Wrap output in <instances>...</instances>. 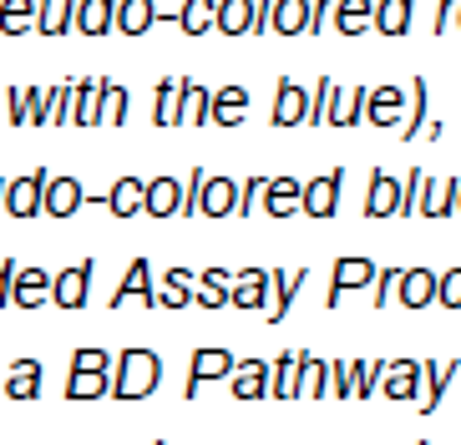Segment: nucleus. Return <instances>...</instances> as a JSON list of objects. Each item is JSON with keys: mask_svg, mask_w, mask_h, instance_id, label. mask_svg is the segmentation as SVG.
Listing matches in <instances>:
<instances>
[{"mask_svg": "<svg viewBox=\"0 0 461 445\" xmlns=\"http://www.w3.org/2000/svg\"><path fill=\"white\" fill-rule=\"evenodd\" d=\"M163 379V360L152 350H122L112 360V400H148Z\"/></svg>", "mask_w": 461, "mask_h": 445, "instance_id": "obj_1", "label": "nucleus"}, {"mask_svg": "<svg viewBox=\"0 0 461 445\" xmlns=\"http://www.w3.org/2000/svg\"><path fill=\"white\" fill-rule=\"evenodd\" d=\"M411 111V92H395V86H370V102H366V121L380 127V132H391L401 127Z\"/></svg>", "mask_w": 461, "mask_h": 445, "instance_id": "obj_2", "label": "nucleus"}, {"mask_svg": "<svg viewBox=\"0 0 461 445\" xmlns=\"http://www.w3.org/2000/svg\"><path fill=\"white\" fill-rule=\"evenodd\" d=\"M233 375V354L229 350H218V344H203V350H193V364H188V385H183V390H188V400L198 390H203L208 379H229Z\"/></svg>", "mask_w": 461, "mask_h": 445, "instance_id": "obj_3", "label": "nucleus"}, {"mask_svg": "<svg viewBox=\"0 0 461 445\" xmlns=\"http://www.w3.org/2000/svg\"><path fill=\"white\" fill-rule=\"evenodd\" d=\"M46 177H51V173L11 177V182H5V202H0V208H5L11 218H36V213H41V198H46Z\"/></svg>", "mask_w": 461, "mask_h": 445, "instance_id": "obj_4", "label": "nucleus"}, {"mask_svg": "<svg viewBox=\"0 0 461 445\" xmlns=\"http://www.w3.org/2000/svg\"><path fill=\"white\" fill-rule=\"evenodd\" d=\"M370 283H375V263H370V258H335V273H330V309L345 304V294L370 289Z\"/></svg>", "mask_w": 461, "mask_h": 445, "instance_id": "obj_5", "label": "nucleus"}, {"mask_svg": "<svg viewBox=\"0 0 461 445\" xmlns=\"http://www.w3.org/2000/svg\"><path fill=\"white\" fill-rule=\"evenodd\" d=\"M339 182H345V173H339V167H330V173L310 177V182H304V202H299V213H310V218H335V208H339Z\"/></svg>", "mask_w": 461, "mask_h": 445, "instance_id": "obj_6", "label": "nucleus"}, {"mask_svg": "<svg viewBox=\"0 0 461 445\" xmlns=\"http://www.w3.org/2000/svg\"><path fill=\"white\" fill-rule=\"evenodd\" d=\"M229 304L233 309H269V269H239L229 283Z\"/></svg>", "mask_w": 461, "mask_h": 445, "instance_id": "obj_7", "label": "nucleus"}, {"mask_svg": "<svg viewBox=\"0 0 461 445\" xmlns=\"http://www.w3.org/2000/svg\"><path fill=\"white\" fill-rule=\"evenodd\" d=\"M456 369H461V360H431V364H420V395H416L420 415H431L436 405L447 400V385L456 379Z\"/></svg>", "mask_w": 461, "mask_h": 445, "instance_id": "obj_8", "label": "nucleus"}, {"mask_svg": "<svg viewBox=\"0 0 461 445\" xmlns=\"http://www.w3.org/2000/svg\"><path fill=\"white\" fill-rule=\"evenodd\" d=\"M92 258L86 263H71V269H61L51 279V304H61V309H82L86 304V289H92Z\"/></svg>", "mask_w": 461, "mask_h": 445, "instance_id": "obj_9", "label": "nucleus"}, {"mask_svg": "<svg viewBox=\"0 0 461 445\" xmlns=\"http://www.w3.org/2000/svg\"><path fill=\"white\" fill-rule=\"evenodd\" d=\"M92 202V192L77 182V177H46V198H41V213L51 218H71L77 208H86Z\"/></svg>", "mask_w": 461, "mask_h": 445, "instance_id": "obj_10", "label": "nucleus"}, {"mask_svg": "<svg viewBox=\"0 0 461 445\" xmlns=\"http://www.w3.org/2000/svg\"><path fill=\"white\" fill-rule=\"evenodd\" d=\"M229 395L233 400H269V364L264 360H233Z\"/></svg>", "mask_w": 461, "mask_h": 445, "instance_id": "obj_11", "label": "nucleus"}, {"mask_svg": "<svg viewBox=\"0 0 461 445\" xmlns=\"http://www.w3.org/2000/svg\"><path fill=\"white\" fill-rule=\"evenodd\" d=\"M304 111H310V92H304L299 81L279 76V86H274V111H269V121H274V127H299V121H304Z\"/></svg>", "mask_w": 461, "mask_h": 445, "instance_id": "obj_12", "label": "nucleus"}, {"mask_svg": "<svg viewBox=\"0 0 461 445\" xmlns=\"http://www.w3.org/2000/svg\"><path fill=\"white\" fill-rule=\"evenodd\" d=\"M299 202H304V182L299 177H269L264 182V198H258V208L269 218H294Z\"/></svg>", "mask_w": 461, "mask_h": 445, "instance_id": "obj_13", "label": "nucleus"}, {"mask_svg": "<svg viewBox=\"0 0 461 445\" xmlns=\"http://www.w3.org/2000/svg\"><path fill=\"white\" fill-rule=\"evenodd\" d=\"M451 213H456V177H426L416 218H451Z\"/></svg>", "mask_w": 461, "mask_h": 445, "instance_id": "obj_14", "label": "nucleus"}, {"mask_svg": "<svg viewBox=\"0 0 461 445\" xmlns=\"http://www.w3.org/2000/svg\"><path fill=\"white\" fill-rule=\"evenodd\" d=\"M46 298H51V273L36 269V263L15 269V279H11V304H21V309H36V304H46Z\"/></svg>", "mask_w": 461, "mask_h": 445, "instance_id": "obj_15", "label": "nucleus"}, {"mask_svg": "<svg viewBox=\"0 0 461 445\" xmlns=\"http://www.w3.org/2000/svg\"><path fill=\"white\" fill-rule=\"evenodd\" d=\"M395 202H401V177L375 167L370 173V192H366V218H395Z\"/></svg>", "mask_w": 461, "mask_h": 445, "instance_id": "obj_16", "label": "nucleus"}, {"mask_svg": "<svg viewBox=\"0 0 461 445\" xmlns=\"http://www.w3.org/2000/svg\"><path fill=\"white\" fill-rule=\"evenodd\" d=\"M436 298V273L431 269H406L401 283H395V304L401 309H426Z\"/></svg>", "mask_w": 461, "mask_h": 445, "instance_id": "obj_17", "label": "nucleus"}, {"mask_svg": "<svg viewBox=\"0 0 461 445\" xmlns=\"http://www.w3.org/2000/svg\"><path fill=\"white\" fill-rule=\"evenodd\" d=\"M249 117V92L244 86H218L213 102H208V121L213 127H239Z\"/></svg>", "mask_w": 461, "mask_h": 445, "instance_id": "obj_18", "label": "nucleus"}, {"mask_svg": "<svg viewBox=\"0 0 461 445\" xmlns=\"http://www.w3.org/2000/svg\"><path fill=\"white\" fill-rule=\"evenodd\" d=\"M304 279L310 273L304 269H269V289H274V304H269V324H279L289 314V304H294V294L304 289Z\"/></svg>", "mask_w": 461, "mask_h": 445, "instance_id": "obj_19", "label": "nucleus"}, {"mask_svg": "<svg viewBox=\"0 0 461 445\" xmlns=\"http://www.w3.org/2000/svg\"><path fill=\"white\" fill-rule=\"evenodd\" d=\"M142 198H148V182H142V177H117L107 188V213L112 218H137L142 213Z\"/></svg>", "mask_w": 461, "mask_h": 445, "instance_id": "obj_20", "label": "nucleus"}, {"mask_svg": "<svg viewBox=\"0 0 461 445\" xmlns=\"http://www.w3.org/2000/svg\"><path fill=\"white\" fill-rule=\"evenodd\" d=\"M177 208H183V182H177V177H152L148 198H142V213L148 218H173Z\"/></svg>", "mask_w": 461, "mask_h": 445, "instance_id": "obj_21", "label": "nucleus"}, {"mask_svg": "<svg viewBox=\"0 0 461 445\" xmlns=\"http://www.w3.org/2000/svg\"><path fill=\"white\" fill-rule=\"evenodd\" d=\"M233 208H239V182H229V177H213V173H208L203 198H198V213H203V218H229Z\"/></svg>", "mask_w": 461, "mask_h": 445, "instance_id": "obj_22", "label": "nucleus"}, {"mask_svg": "<svg viewBox=\"0 0 461 445\" xmlns=\"http://www.w3.org/2000/svg\"><path fill=\"white\" fill-rule=\"evenodd\" d=\"M380 395H391V400H416L420 395V364L416 360H391L385 364V385Z\"/></svg>", "mask_w": 461, "mask_h": 445, "instance_id": "obj_23", "label": "nucleus"}, {"mask_svg": "<svg viewBox=\"0 0 461 445\" xmlns=\"http://www.w3.org/2000/svg\"><path fill=\"white\" fill-rule=\"evenodd\" d=\"M127 298L158 304V289H152V269H148V258H132V263H127V279L117 283V294H112V304H127Z\"/></svg>", "mask_w": 461, "mask_h": 445, "instance_id": "obj_24", "label": "nucleus"}, {"mask_svg": "<svg viewBox=\"0 0 461 445\" xmlns=\"http://www.w3.org/2000/svg\"><path fill=\"white\" fill-rule=\"evenodd\" d=\"M366 102H370V86H355V92H335L325 127H360V121H366Z\"/></svg>", "mask_w": 461, "mask_h": 445, "instance_id": "obj_25", "label": "nucleus"}, {"mask_svg": "<svg viewBox=\"0 0 461 445\" xmlns=\"http://www.w3.org/2000/svg\"><path fill=\"white\" fill-rule=\"evenodd\" d=\"M112 21H117V0H77V21L71 26L82 36H107Z\"/></svg>", "mask_w": 461, "mask_h": 445, "instance_id": "obj_26", "label": "nucleus"}, {"mask_svg": "<svg viewBox=\"0 0 461 445\" xmlns=\"http://www.w3.org/2000/svg\"><path fill=\"white\" fill-rule=\"evenodd\" d=\"M426 121H431V81L416 76L411 81V111H406V121H401V137L416 142V137L426 132Z\"/></svg>", "mask_w": 461, "mask_h": 445, "instance_id": "obj_27", "label": "nucleus"}, {"mask_svg": "<svg viewBox=\"0 0 461 445\" xmlns=\"http://www.w3.org/2000/svg\"><path fill=\"white\" fill-rule=\"evenodd\" d=\"M411 11H416V0H375L370 26H375L380 36H406V31H411Z\"/></svg>", "mask_w": 461, "mask_h": 445, "instance_id": "obj_28", "label": "nucleus"}, {"mask_svg": "<svg viewBox=\"0 0 461 445\" xmlns=\"http://www.w3.org/2000/svg\"><path fill=\"white\" fill-rule=\"evenodd\" d=\"M152 21H158V5L152 0H117V21L112 26L122 31V36H148Z\"/></svg>", "mask_w": 461, "mask_h": 445, "instance_id": "obj_29", "label": "nucleus"}, {"mask_svg": "<svg viewBox=\"0 0 461 445\" xmlns=\"http://www.w3.org/2000/svg\"><path fill=\"white\" fill-rule=\"evenodd\" d=\"M208 102H213V92H208L203 81L183 76V86H177V111H183L188 127H208Z\"/></svg>", "mask_w": 461, "mask_h": 445, "instance_id": "obj_30", "label": "nucleus"}, {"mask_svg": "<svg viewBox=\"0 0 461 445\" xmlns=\"http://www.w3.org/2000/svg\"><path fill=\"white\" fill-rule=\"evenodd\" d=\"M269 31H279V36H304L310 31V0H274Z\"/></svg>", "mask_w": 461, "mask_h": 445, "instance_id": "obj_31", "label": "nucleus"}, {"mask_svg": "<svg viewBox=\"0 0 461 445\" xmlns=\"http://www.w3.org/2000/svg\"><path fill=\"white\" fill-rule=\"evenodd\" d=\"M370 15H375V0H335V31L339 36H360V31H370Z\"/></svg>", "mask_w": 461, "mask_h": 445, "instance_id": "obj_32", "label": "nucleus"}, {"mask_svg": "<svg viewBox=\"0 0 461 445\" xmlns=\"http://www.w3.org/2000/svg\"><path fill=\"white\" fill-rule=\"evenodd\" d=\"M213 31H223V36H249L254 31V0H218Z\"/></svg>", "mask_w": 461, "mask_h": 445, "instance_id": "obj_33", "label": "nucleus"}, {"mask_svg": "<svg viewBox=\"0 0 461 445\" xmlns=\"http://www.w3.org/2000/svg\"><path fill=\"white\" fill-rule=\"evenodd\" d=\"M5 395H11V400H36V395H41V364L15 360L11 375H5Z\"/></svg>", "mask_w": 461, "mask_h": 445, "instance_id": "obj_34", "label": "nucleus"}, {"mask_svg": "<svg viewBox=\"0 0 461 445\" xmlns=\"http://www.w3.org/2000/svg\"><path fill=\"white\" fill-rule=\"evenodd\" d=\"M71 21H77V0H36V31L61 36Z\"/></svg>", "mask_w": 461, "mask_h": 445, "instance_id": "obj_35", "label": "nucleus"}, {"mask_svg": "<svg viewBox=\"0 0 461 445\" xmlns=\"http://www.w3.org/2000/svg\"><path fill=\"white\" fill-rule=\"evenodd\" d=\"M269 395H274V400H299V354L274 360V369H269Z\"/></svg>", "mask_w": 461, "mask_h": 445, "instance_id": "obj_36", "label": "nucleus"}, {"mask_svg": "<svg viewBox=\"0 0 461 445\" xmlns=\"http://www.w3.org/2000/svg\"><path fill=\"white\" fill-rule=\"evenodd\" d=\"M299 395H330V360H314V354H299Z\"/></svg>", "mask_w": 461, "mask_h": 445, "instance_id": "obj_37", "label": "nucleus"}, {"mask_svg": "<svg viewBox=\"0 0 461 445\" xmlns=\"http://www.w3.org/2000/svg\"><path fill=\"white\" fill-rule=\"evenodd\" d=\"M213 21H218V0H183V11H177V26L188 31V36L213 31Z\"/></svg>", "mask_w": 461, "mask_h": 445, "instance_id": "obj_38", "label": "nucleus"}, {"mask_svg": "<svg viewBox=\"0 0 461 445\" xmlns=\"http://www.w3.org/2000/svg\"><path fill=\"white\" fill-rule=\"evenodd\" d=\"M177 86H183V76L158 81V107H152V121H158V127H183V111H177Z\"/></svg>", "mask_w": 461, "mask_h": 445, "instance_id": "obj_39", "label": "nucleus"}, {"mask_svg": "<svg viewBox=\"0 0 461 445\" xmlns=\"http://www.w3.org/2000/svg\"><path fill=\"white\" fill-rule=\"evenodd\" d=\"M31 26H36V0H0V31L5 36H21Z\"/></svg>", "mask_w": 461, "mask_h": 445, "instance_id": "obj_40", "label": "nucleus"}, {"mask_svg": "<svg viewBox=\"0 0 461 445\" xmlns=\"http://www.w3.org/2000/svg\"><path fill=\"white\" fill-rule=\"evenodd\" d=\"M82 127H96L102 121V81H77V117Z\"/></svg>", "mask_w": 461, "mask_h": 445, "instance_id": "obj_41", "label": "nucleus"}, {"mask_svg": "<svg viewBox=\"0 0 461 445\" xmlns=\"http://www.w3.org/2000/svg\"><path fill=\"white\" fill-rule=\"evenodd\" d=\"M107 395H112L107 375H71L67 385V400H107Z\"/></svg>", "mask_w": 461, "mask_h": 445, "instance_id": "obj_42", "label": "nucleus"}, {"mask_svg": "<svg viewBox=\"0 0 461 445\" xmlns=\"http://www.w3.org/2000/svg\"><path fill=\"white\" fill-rule=\"evenodd\" d=\"M102 121H112V127L127 121V86H117V81H102Z\"/></svg>", "mask_w": 461, "mask_h": 445, "instance_id": "obj_43", "label": "nucleus"}, {"mask_svg": "<svg viewBox=\"0 0 461 445\" xmlns=\"http://www.w3.org/2000/svg\"><path fill=\"white\" fill-rule=\"evenodd\" d=\"M420 182H426V173H406L401 177V202H395V218H416V202H420Z\"/></svg>", "mask_w": 461, "mask_h": 445, "instance_id": "obj_44", "label": "nucleus"}, {"mask_svg": "<svg viewBox=\"0 0 461 445\" xmlns=\"http://www.w3.org/2000/svg\"><path fill=\"white\" fill-rule=\"evenodd\" d=\"M335 81H320V86H314V102H310V111H304V121H310V127H325V117H330V102H335Z\"/></svg>", "mask_w": 461, "mask_h": 445, "instance_id": "obj_45", "label": "nucleus"}, {"mask_svg": "<svg viewBox=\"0 0 461 445\" xmlns=\"http://www.w3.org/2000/svg\"><path fill=\"white\" fill-rule=\"evenodd\" d=\"M112 369V360H107V350H77L71 354V375H107Z\"/></svg>", "mask_w": 461, "mask_h": 445, "instance_id": "obj_46", "label": "nucleus"}, {"mask_svg": "<svg viewBox=\"0 0 461 445\" xmlns=\"http://www.w3.org/2000/svg\"><path fill=\"white\" fill-rule=\"evenodd\" d=\"M355 369H360V364L330 360V395H339V400H355Z\"/></svg>", "mask_w": 461, "mask_h": 445, "instance_id": "obj_47", "label": "nucleus"}, {"mask_svg": "<svg viewBox=\"0 0 461 445\" xmlns=\"http://www.w3.org/2000/svg\"><path fill=\"white\" fill-rule=\"evenodd\" d=\"M380 379H385V364L370 360L355 369V400H370V395H380Z\"/></svg>", "mask_w": 461, "mask_h": 445, "instance_id": "obj_48", "label": "nucleus"}, {"mask_svg": "<svg viewBox=\"0 0 461 445\" xmlns=\"http://www.w3.org/2000/svg\"><path fill=\"white\" fill-rule=\"evenodd\" d=\"M436 304L441 309H461V269L436 273Z\"/></svg>", "mask_w": 461, "mask_h": 445, "instance_id": "obj_49", "label": "nucleus"}, {"mask_svg": "<svg viewBox=\"0 0 461 445\" xmlns=\"http://www.w3.org/2000/svg\"><path fill=\"white\" fill-rule=\"evenodd\" d=\"M264 182H269V177H244V182H239V208H233V218H254L258 198H264Z\"/></svg>", "mask_w": 461, "mask_h": 445, "instance_id": "obj_50", "label": "nucleus"}, {"mask_svg": "<svg viewBox=\"0 0 461 445\" xmlns=\"http://www.w3.org/2000/svg\"><path fill=\"white\" fill-rule=\"evenodd\" d=\"M203 182H208V173H203V167H193V173H188V182H183V208H177L183 218H193V213H198V198H203Z\"/></svg>", "mask_w": 461, "mask_h": 445, "instance_id": "obj_51", "label": "nucleus"}, {"mask_svg": "<svg viewBox=\"0 0 461 445\" xmlns=\"http://www.w3.org/2000/svg\"><path fill=\"white\" fill-rule=\"evenodd\" d=\"M67 117H77V81L51 92V121H67Z\"/></svg>", "mask_w": 461, "mask_h": 445, "instance_id": "obj_52", "label": "nucleus"}, {"mask_svg": "<svg viewBox=\"0 0 461 445\" xmlns=\"http://www.w3.org/2000/svg\"><path fill=\"white\" fill-rule=\"evenodd\" d=\"M401 273L406 269H375V283H370V294H375V309H385L395 294V283H401Z\"/></svg>", "mask_w": 461, "mask_h": 445, "instance_id": "obj_53", "label": "nucleus"}, {"mask_svg": "<svg viewBox=\"0 0 461 445\" xmlns=\"http://www.w3.org/2000/svg\"><path fill=\"white\" fill-rule=\"evenodd\" d=\"M26 102H31V121H51V92L26 86Z\"/></svg>", "mask_w": 461, "mask_h": 445, "instance_id": "obj_54", "label": "nucleus"}, {"mask_svg": "<svg viewBox=\"0 0 461 445\" xmlns=\"http://www.w3.org/2000/svg\"><path fill=\"white\" fill-rule=\"evenodd\" d=\"M330 15H335V0H314V5H310V36L330 26Z\"/></svg>", "mask_w": 461, "mask_h": 445, "instance_id": "obj_55", "label": "nucleus"}, {"mask_svg": "<svg viewBox=\"0 0 461 445\" xmlns=\"http://www.w3.org/2000/svg\"><path fill=\"white\" fill-rule=\"evenodd\" d=\"M11 121H31V102H26V86H11Z\"/></svg>", "mask_w": 461, "mask_h": 445, "instance_id": "obj_56", "label": "nucleus"}, {"mask_svg": "<svg viewBox=\"0 0 461 445\" xmlns=\"http://www.w3.org/2000/svg\"><path fill=\"white\" fill-rule=\"evenodd\" d=\"M456 11H461V0H441V5H436V21H431V26H436V31L456 26Z\"/></svg>", "mask_w": 461, "mask_h": 445, "instance_id": "obj_57", "label": "nucleus"}, {"mask_svg": "<svg viewBox=\"0 0 461 445\" xmlns=\"http://www.w3.org/2000/svg\"><path fill=\"white\" fill-rule=\"evenodd\" d=\"M15 269H21V263H0V304H11V279H15Z\"/></svg>", "mask_w": 461, "mask_h": 445, "instance_id": "obj_58", "label": "nucleus"}, {"mask_svg": "<svg viewBox=\"0 0 461 445\" xmlns=\"http://www.w3.org/2000/svg\"><path fill=\"white\" fill-rule=\"evenodd\" d=\"M456 213H461V177H456Z\"/></svg>", "mask_w": 461, "mask_h": 445, "instance_id": "obj_59", "label": "nucleus"}, {"mask_svg": "<svg viewBox=\"0 0 461 445\" xmlns=\"http://www.w3.org/2000/svg\"><path fill=\"white\" fill-rule=\"evenodd\" d=\"M0 202H5V182H0Z\"/></svg>", "mask_w": 461, "mask_h": 445, "instance_id": "obj_60", "label": "nucleus"}, {"mask_svg": "<svg viewBox=\"0 0 461 445\" xmlns=\"http://www.w3.org/2000/svg\"><path fill=\"white\" fill-rule=\"evenodd\" d=\"M456 26H461V11H456Z\"/></svg>", "mask_w": 461, "mask_h": 445, "instance_id": "obj_61", "label": "nucleus"}, {"mask_svg": "<svg viewBox=\"0 0 461 445\" xmlns=\"http://www.w3.org/2000/svg\"><path fill=\"white\" fill-rule=\"evenodd\" d=\"M152 445H163V441H152Z\"/></svg>", "mask_w": 461, "mask_h": 445, "instance_id": "obj_62", "label": "nucleus"}]
</instances>
